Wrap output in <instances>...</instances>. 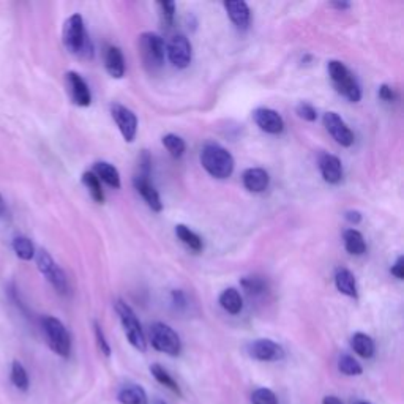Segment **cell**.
<instances>
[{
  "instance_id": "1",
  "label": "cell",
  "mask_w": 404,
  "mask_h": 404,
  "mask_svg": "<svg viewBox=\"0 0 404 404\" xmlns=\"http://www.w3.org/2000/svg\"><path fill=\"white\" fill-rule=\"evenodd\" d=\"M62 40L65 48L76 56L90 59L94 54V48H92V41L87 35L84 19L81 14H73L65 21Z\"/></svg>"
},
{
  "instance_id": "2",
  "label": "cell",
  "mask_w": 404,
  "mask_h": 404,
  "mask_svg": "<svg viewBox=\"0 0 404 404\" xmlns=\"http://www.w3.org/2000/svg\"><path fill=\"white\" fill-rule=\"evenodd\" d=\"M201 165L215 179H228L234 172V158L229 152L216 143H209L201 150Z\"/></svg>"
},
{
  "instance_id": "3",
  "label": "cell",
  "mask_w": 404,
  "mask_h": 404,
  "mask_svg": "<svg viewBox=\"0 0 404 404\" xmlns=\"http://www.w3.org/2000/svg\"><path fill=\"white\" fill-rule=\"evenodd\" d=\"M165 41L158 34L145 32L139 37V54L141 59H143L144 68L149 73L160 72L163 63H165Z\"/></svg>"
},
{
  "instance_id": "4",
  "label": "cell",
  "mask_w": 404,
  "mask_h": 404,
  "mask_svg": "<svg viewBox=\"0 0 404 404\" xmlns=\"http://www.w3.org/2000/svg\"><path fill=\"white\" fill-rule=\"evenodd\" d=\"M327 70H329L333 85L343 97H346L352 103L362 100V89H360L357 79L354 78V74L349 72L345 63L340 62V60H330Z\"/></svg>"
},
{
  "instance_id": "5",
  "label": "cell",
  "mask_w": 404,
  "mask_h": 404,
  "mask_svg": "<svg viewBox=\"0 0 404 404\" xmlns=\"http://www.w3.org/2000/svg\"><path fill=\"white\" fill-rule=\"evenodd\" d=\"M41 329L45 333L49 347L52 349L57 356L67 358L72 352V336L62 322L54 316H45L41 319Z\"/></svg>"
},
{
  "instance_id": "6",
  "label": "cell",
  "mask_w": 404,
  "mask_h": 404,
  "mask_svg": "<svg viewBox=\"0 0 404 404\" xmlns=\"http://www.w3.org/2000/svg\"><path fill=\"white\" fill-rule=\"evenodd\" d=\"M116 311L119 314L120 322H122L123 332L128 338L130 345L133 346L134 349H138V351H141V352H145V349H147L145 335L143 332V327H141L138 316L134 314V311L131 310L130 305L125 303L123 300H117Z\"/></svg>"
},
{
  "instance_id": "7",
  "label": "cell",
  "mask_w": 404,
  "mask_h": 404,
  "mask_svg": "<svg viewBox=\"0 0 404 404\" xmlns=\"http://www.w3.org/2000/svg\"><path fill=\"white\" fill-rule=\"evenodd\" d=\"M150 343L156 351L177 357L182 352V341L177 332L171 329L165 322H155L150 325Z\"/></svg>"
},
{
  "instance_id": "8",
  "label": "cell",
  "mask_w": 404,
  "mask_h": 404,
  "mask_svg": "<svg viewBox=\"0 0 404 404\" xmlns=\"http://www.w3.org/2000/svg\"><path fill=\"white\" fill-rule=\"evenodd\" d=\"M37 254V267L38 270L41 272L43 276L51 283L60 294H67L68 292V280L65 276L63 270L56 264V261L52 259V256L48 253L46 250H38Z\"/></svg>"
},
{
  "instance_id": "9",
  "label": "cell",
  "mask_w": 404,
  "mask_h": 404,
  "mask_svg": "<svg viewBox=\"0 0 404 404\" xmlns=\"http://www.w3.org/2000/svg\"><path fill=\"white\" fill-rule=\"evenodd\" d=\"M168 57L176 68H187L193 59V48L185 35H174L168 43Z\"/></svg>"
},
{
  "instance_id": "10",
  "label": "cell",
  "mask_w": 404,
  "mask_h": 404,
  "mask_svg": "<svg viewBox=\"0 0 404 404\" xmlns=\"http://www.w3.org/2000/svg\"><path fill=\"white\" fill-rule=\"evenodd\" d=\"M250 357L259 362H278V360L285 358V349H283L278 343L267 340V338H261V340H254L248 345Z\"/></svg>"
},
{
  "instance_id": "11",
  "label": "cell",
  "mask_w": 404,
  "mask_h": 404,
  "mask_svg": "<svg viewBox=\"0 0 404 404\" xmlns=\"http://www.w3.org/2000/svg\"><path fill=\"white\" fill-rule=\"evenodd\" d=\"M111 114L112 119L116 120L123 139L127 141V143H133L136 133H138V119H136L134 112L131 111V109L116 103V105L111 106Z\"/></svg>"
},
{
  "instance_id": "12",
  "label": "cell",
  "mask_w": 404,
  "mask_h": 404,
  "mask_svg": "<svg viewBox=\"0 0 404 404\" xmlns=\"http://www.w3.org/2000/svg\"><path fill=\"white\" fill-rule=\"evenodd\" d=\"M324 127L340 145L351 147L354 144V133L336 112L324 114Z\"/></svg>"
},
{
  "instance_id": "13",
  "label": "cell",
  "mask_w": 404,
  "mask_h": 404,
  "mask_svg": "<svg viewBox=\"0 0 404 404\" xmlns=\"http://www.w3.org/2000/svg\"><path fill=\"white\" fill-rule=\"evenodd\" d=\"M253 119L256 125L269 134H280L285 130V120L274 109L258 108L253 112Z\"/></svg>"
},
{
  "instance_id": "14",
  "label": "cell",
  "mask_w": 404,
  "mask_h": 404,
  "mask_svg": "<svg viewBox=\"0 0 404 404\" xmlns=\"http://www.w3.org/2000/svg\"><path fill=\"white\" fill-rule=\"evenodd\" d=\"M67 85L70 90V95H72V100L74 105L81 108L90 106L92 103V94L89 85H87L83 76L78 74L76 72H68L67 73Z\"/></svg>"
},
{
  "instance_id": "15",
  "label": "cell",
  "mask_w": 404,
  "mask_h": 404,
  "mask_svg": "<svg viewBox=\"0 0 404 404\" xmlns=\"http://www.w3.org/2000/svg\"><path fill=\"white\" fill-rule=\"evenodd\" d=\"M319 171L327 183L336 185L341 182L343 165L338 156L330 155V154H322L319 156Z\"/></svg>"
},
{
  "instance_id": "16",
  "label": "cell",
  "mask_w": 404,
  "mask_h": 404,
  "mask_svg": "<svg viewBox=\"0 0 404 404\" xmlns=\"http://www.w3.org/2000/svg\"><path fill=\"white\" fill-rule=\"evenodd\" d=\"M133 185L138 193L143 196V199L147 202V205L150 207L154 212H161L163 210V202L158 191L155 190L154 185L150 183L149 177H143V176H136L133 179Z\"/></svg>"
},
{
  "instance_id": "17",
  "label": "cell",
  "mask_w": 404,
  "mask_h": 404,
  "mask_svg": "<svg viewBox=\"0 0 404 404\" xmlns=\"http://www.w3.org/2000/svg\"><path fill=\"white\" fill-rule=\"evenodd\" d=\"M242 180H243V187L248 191H253V193H262V191L269 188V183H270L269 172L261 168L247 169V171L243 172Z\"/></svg>"
},
{
  "instance_id": "18",
  "label": "cell",
  "mask_w": 404,
  "mask_h": 404,
  "mask_svg": "<svg viewBox=\"0 0 404 404\" xmlns=\"http://www.w3.org/2000/svg\"><path fill=\"white\" fill-rule=\"evenodd\" d=\"M223 5H225L229 18H231L232 23L236 24L239 29L242 30L248 29L251 12L247 2H243V0H237V2H225Z\"/></svg>"
},
{
  "instance_id": "19",
  "label": "cell",
  "mask_w": 404,
  "mask_h": 404,
  "mask_svg": "<svg viewBox=\"0 0 404 404\" xmlns=\"http://www.w3.org/2000/svg\"><path fill=\"white\" fill-rule=\"evenodd\" d=\"M105 67L106 72L112 76V78L120 79L125 74V59L122 51L117 46H109L105 54Z\"/></svg>"
},
{
  "instance_id": "20",
  "label": "cell",
  "mask_w": 404,
  "mask_h": 404,
  "mask_svg": "<svg viewBox=\"0 0 404 404\" xmlns=\"http://www.w3.org/2000/svg\"><path fill=\"white\" fill-rule=\"evenodd\" d=\"M117 400L122 404H149V396L138 384H127L117 393Z\"/></svg>"
},
{
  "instance_id": "21",
  "label": "cell",
  "mask_w": 404,
  "mask_h": 404,
  "mask_svg": "<svg viewBox=\"0 0 404 404\" xmlns=\"http://www.w3.org/2000/svg\"><path fill=\"white\" fill-rule=\"evenodd\" d=\"M335 286L345 296L357 299V281L351 270L338 269L335 274Z\"/></svg>"
},
{
  "instance_id": "22",
  "label": "cell",
  "mask_w": 404,
  "mask_h": 404,
  "mask_svg": "<svg viewBox=\"0 0 404 404\" xmlns=\"http://www.w3.org/2000/svg\"><path fill=\"white\" fill-rule=\"evenodd\" d=\"M351 346L354 349V352L362 358H371L374 356V351H376L374 341L373 338L367 335V333H362V332L354 333V336L351 338Z\"/></svg>"
},
{
  "instance_id": "23",
  "label": "cell",
  "mask_w": 404,
  "mask_h": 404,
  "mask_svg": "<svg viewBox=\"0 0 404 404\" xmlns=\"http://www.w3.org/2000/svg\"><path fill=\"white\" fill-rule=\"evenodd\" d=\"M94 174L98 177L101 179L103 182L108 183L109 187L112 188H120V174L117 171L116 166H112L111 163H106V161H98L95 163L94 166Z\"/></svg>"
},
{
  "instance_id": "24",
  "label": "cell",
  "mask_w": 404,
  "mask_h": 404,
  "mask_svg": "<svg viewBox=\"0 0 404 404\" xmlns=\"http://www.w3.org/2000/svg\"><path fill=\"white\" fill-rule=\"evenodd\" d=\"M220 305L229 314H239L243 308V299L237 289L228 287L220 294Z\"/></svg>"
},
{
  "instance_id": "25",
  "label": "cell",
  "mask_w": 404,
  "mask_h": 404,
  "mask_svg": "<svg viewBox=\"0 0 404 404\" xmlns=\"http://www.w3.org/2000/svg\"><path fill=\"white\" fill-rule=\"evenodd\" d=\"M343 240H345V248L347 250V253H351L354 256H362L365 251H367V243H365V239L362 234L356 229H347L343 234Z\"/></svg>"
},
{
  "instance_id": "26",
  "label": "cell",
  "mask_w": 404,
  "mask_h": 404,
  "mask_svg": "<svg viewBox=\"0 0 404 404\" xmlns=\"http://www.w3.org/2000/svg\"><path fill=\"white\" fill-rule=\"evenodd\" d=\"M176 236L179 237L180 242H182L185 247H188L191 251L199 253V251L202 250V239L198 236V234L191 231L188 226L177 225L176 226Z\"/></svg>"
},
{
  "instance_id": "27",
  "label": "cell",
  "mask_w": 404,
  "mask_h": 404,
  "mask_svg": "<svg viewBox=\"0 0 404 404\" xmlns=\"http://www.w3.org/2000/svg\"><path fill=\"white\" fill-rule=\"evenodd\" d=\"M150 373H152V376H154V378L160 382L161 385H165V387H168L169 390L171 392H174V393H177L179 396H182V390H180V387H179V384L176 381L172 379V376L168 373V371L161 367V365H158V363H154L150 367Z\"/></svg>"
},
{
  "instance_id": "28",
  "label": "cell",
  "mask_w": 404,
  "mask_h": 404,
  "mask_svg": "<svg viewBox=\"0 0 404 404\" xmlns=\"http://www.w3.org/2000/svg\"><path fill=\"white\" fill-rule=\"evenodd\" d=\"M83 183L84 187L89 190V193L95 202H98V204H103V202H105V191L101 188L100 179H98L94 172H84Z\"/></svg>"
},
{
  "instance_id": "29",
  "label": "cell",
  "mask_w": 404,
  "mask_h": 404,
  "mask_svg": "<svg viewBox=\"0 0 404 404\" xmlns=\"http://www.w3.org/2000/svg\"><path fill=\"white\" fill-rule=\"evenodd\" d=\"M13 250L16 256L23 261H30L32 258H35L34 243H32L30 239H27L24 236H18L13 239Z\"/></svg>"
},
{
  "instance_id": "30",
  "label": "cell",
  "mask_w": 404,
  "mask_h": 404,
  "mask_svg": "<svg viewBox=\"0 0 404 404\" xmlns=\"http://www.w3.org/2000/svg\"><path fill=\"white\" fill-rule=\"evenodd\" d=\"M12 382L16 389L21 390V392H27L29 390V385H30V381H29V374H27L26 368L23 367V363L19 362V360H14L12 363Z\"/></svg>"
},
{
  "instance_id": "31",
  "label": "cell",
  "mask_w": 404,
  "mask_h": 404,
  "mask_svg": "<svg viewBox=\"0 0 404 404\" xmlns=\"http://www.w3.org/2000/svg\"><path fill=\"white\" fill-rule=\"evenodd\" d=\"M338 370L345 376H360L363 373L362 365L352 356H349V354H343L340 360H338Z\"/></svg>"
},
{
  "instance_id": "32",
  "label": "cell",
  "mask_w": 404,
  "mask_h": 404,
  "mask_svg": "<svg viewBox=\"0 0 404 404\" xmlns=\"http://www.w3.org/2000/svg\"><path fill=\"white\" fill-rule=\"evenodd\" d=\"M163 145L166 147L169 154H171L174 158H180L185 154V150H187V144H185V141L177 134L163 136Z\"/></svg>"
},
{
  "instance_id": "33",
  "label": "cell",
  "mask_w": 404,
  "mask_h": 404,
  "mask_svg": "<svg viewBox=\"0 0 404 404\" xmlns=\"http://www.w3.org/2000/svg\"><path fill=\"white\" fill-rule=\"evenodd\" d=\"M240 285L247 291L248 294H253V296H258V294H262L267 289L265 281L262 280L259 276H247L240 281Z\"/></svg>"
},
{
  "instance_id": "34",
  "label": "cell",
  "mask_w": 404,
  "mask_h": 404,
  "mask_svg": "<svg viewBox=\"0 0 404 404\" xmlns=\"http://www.w3.org/2000/svg\"><path fill=\"white\" fill-rule=\"evenodd\" d=\"M251 404H278V396L270 389H258L251 393Z\"/></svg>"
},
{
  "instance_id": "35",
  "label": "cell",
  "mask_w": 404,
  "mask_h": 404,
  "mask_svg": "<svg viewBox=\"0 0 404 404\" xmlns=\"http://www.w3.org/2000/svg\"><path fill=\"white\" fill-rule=\"evenodd\" d=\"M158 8H160L163 26L171 27L174 23V16H176V3L174 2H160L158 3Z\"/></svg>"
},
{
  "instance_id": "36",
  "label": "cell",
  "mask_w": 404,
  "mask_h": 404,
  "mask_svg": "<svg viewBox=\"0 0 404 404\" xmlns=\"http://www.w3.org/2000/svg\"><path fill=\"white\" fill-rule=\"evenodd\" d=\"M94 330H95V338H97V345L98 349H100L101 354L105 357H111V346H109V343L105 336V332H103L101 325L98 324V322H94Z\"/></svg>"
},
{
  "instance_id": "37",
  "label": "cell",
  "mask_w": 404,
  "mask_h": 404,
  "mask_svg": "<svg viewBox=\"0 0 404 404\" xmlns=\"http://www.w3.org/2000/svg\"><path fill=\"white\" fill-rule=\"evenodd\" d=\"M297 114L300 119L307 120V122H314L316 119H318V111H316L314 106H311L310 103H300V105L297 106Z\"/></svg>"
},
{
  "instance_id": "38",
  "label": "cell",
  "mask_w": 404,
  "mask_h": 404,
  "mask_svg": "<svg viewBox=\"0 0 404 404\" xmlns=\"http://www.w3.org/2000/svg\"><path fill=\"white\" fill-rule=\"evenodd\" d=\"M379 98L381 100H384V101H395V98H396V94H395V90L392 89L390 85H387V84H382L381 87H379Z\"/></svg>"
},
{
  "instance_id": "39",
  "label": "cell",
  "mask_w": 404,
  "mask_h": 404,
  "mask_svg": "<svg viewBox=\"0 0 404 404\" xmlns=\"http://www.w3.org/2000/svg\"><path fill=\"white\" fill-rule=\"evenodd\" d=\"M392 275L396 276L398 280H403L404 278V265H403V256H400V258L396 259L395 264L392 265Z\"/></svg>"
},
{
  "instance_id": "40",
  "label": "cell",
  "mask_w": 404,
  "mask_h": 404,
  "mask_svg": "<svg viewBox=\"0 0 404 404\" xmlns=\"http://www.w3.org/2000/svg\"><path fill=\"white\" fill-rule=\"evenodd\" d=\"M345 218L351 223V225H358V223L362 221V214H360L358 210H347Z\"/></svg>"
},
{
  "instance_id": "41",
  "label": "cell",
  "mask_w": 404,
  "mask_h": 404,
  "mask_svg": "<svg viewBox=\"0 0 404 404\" xmlns=\"http://www.w3.org/2000/svg\"><path fill=\"white\" fill-rule=\"evenodd\" d=\"M172 300L174 303L179 305V307H185V302H187L182 291H172Z\"/></svg>"
},
{
  "instance_id": "42",
  "label": "cell",
  "mask_w": 404,
  "mask_h": 404,
  "mask_svg": "<svg viewBox=\"0 0 404 404\" xmlns=\"http://www.w3.org/2000/svg\"><path fill=\"white\" fill-rule=\"evenodd\" d=\"M322 404H343L340 398L329 395V396H324V400H322Z\"/></svg>"
},
{
  "instance_id": "43",
  "label": "cell",
  "mask_w": 404,
  "mask_h": 404,
  "mask_svg": "<svg viewBox=\"0 0 404 404\" xmlns=\"http://www.w3.org/2000/svg\"><path fill=\"white\" fill-rule=\"evenodd\" d=\"M332 7L336 8V10H341V12H343V10L351 8V3H349V2H333Z\"/></svg>"
},
{
  "instance_id": "44",
  "label": "cell",
  "mask_w": 404,
  "mask_h": 404,
  "mask_svg": "<svg viewBox=\"0 0 404 404\" xmlns=\"http://www.w3.org/2000/svg\"><path fill=\"white\" fill-rule=\"evenodd\" d=\"M3 212H5V202H3L2 194H0V214H3Z\"/></svg>"
},
{
  "instance_id": "45",
  "label": "cell",
  "mask_w": 404,
  "mask_h": 404,
  "mask_svg": "<svg viewBox=\"0 0 404 404\" xmlns=\"http://www.w3.org/2000/svg\"><path fill=\"white\" fill-rule=\"evenodd\" d=\"M154 404H166L163 400H160V398H156V400H154Z\"/></svg>"
},
{
  "instance_id": "46",
  "label": "cell",
  "mask_w": 404,
  "mask_h": 404,
  "mask_svg": "<svg viewBox=\"0 0 404 404\" xmlns=\"http://www.w3.org/2000/svg\"><path fill=\"white\" fill-rule=\"evenodd\" d=\"M358 404H370V403H365V401H362V403H358Z\"/></svg>"
}]
</instances>
